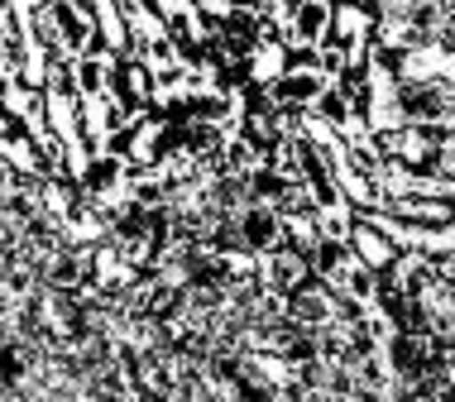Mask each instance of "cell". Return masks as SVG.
Listing matches in <instances>:
<instances>
[{
	"label": "cell",
	"mask_w": 455,
	"mask_h": 402,
	"mask_svg": "<svg viewBox=\"0 0 455 402\" xmlns=\"http://www.w3.org/2000/svg\"><path fill=\"white\" fill-rule=\"evenodd\" d=\"M326 34H331V5L302 0V5H292V24L283 34V48H322Z\"/></svg>",
	"instance_id": "obj_3"
},
{
	"label": "cell",
	"mask_w": 455,
	"mask_h": 402,
	"mask_svg": "<svg viewBox=\"0 0 455 402\" xmlns=\"http://www.w3.org/2000/svg\"><path fill=\"white\" fill-rule=\"evenodd\" d=\"M235 221H240V240H244L250 254L264 259V254L283 249V216L274 211V206H250V211H240Z\"/></svg>",
	"instance_id": "obj_2"
},
{
	"label": "cell",
	"mask_w": 455,
	"mask_h": 402,
	"mask_svg": "<svg viewBox=\"0 0 455 402\" xmlns=\"http://www.w3.org/2000/svg\"><path fill=\"white\" fill-rule=\"evenodd\" d=\"M350 254L360 259L369 273H388L393 264H398V245L384 235V230H374L369 221H355V235H350Z\"/></svg>",
	"instance_id": "obj_4"
},
{
	"label": "cell",
	"mask_w": 455,
	"mask_h": 402,
	"mask_svg": "<svg viewBox=\"0 0 455 402\" xmlns=\"http://www.w3.org/2000/svg\"><path fill=\"white\" fill-rule=\"evenodd\" d=\"M48 10H53V20H58V34H63V53L87 58V43L96 39L92 5H77V0H53Z\"/></svg>",
	"instance_id": "obj_1"
},
{
	"label": "cell",
	"mask_w": 455,
	"mask_h": 402,
	"mask_svg": "<svg viewBox=\"0 0 455 402\" xmlns=\"http://www.w3.org/2000/svg\"><path fill=\"white\" fill-rule=\"evenodd\" d=\"M250 77L259 82V87L283 82V77H288V48H283L278 39H264L259 48H254V58H250Z\"/></svg>",
	"instance_id": "obj_5"
},
{
	"label": "cell",
	"mask_w": 455,
	"mask_h": 402,
	"mask_svg": "<svg viewBox=\"0 0 455 402\" xmlns=\"http://www.w3.org/2000/svg\"><path fill=\"white\" fill-rule=\"evenodd\" d=\"M312 115H316V120H326V125H331V130L340 134V125H346V120L355 115V101H350V96H346V91L336 87V82H331V87H326L322 96H316Z\"/></svg>",
	"instance_id": "obj_7"
},
{
	"label": "cell",
	"mask_w": 455,
	"mask_h": 402,
	"mask_svg": "<svg viewBox=\"0 0 455 402\" xmlns=\"http://www.w3.org/2000/svg\"><path fill=\"white\" fill-rule=\"evenodd\" d=\"M77 96L82 101L110 96V63L106 58H77Z\"/></svg>",
	"instance_id": "obj_6"
}]
</instances>
